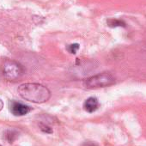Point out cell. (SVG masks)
Masks as SVG:
<instances>
[{
	"instance_id": "cell-1",
	"label": "cell",
	"mask_w": 146,
	"mask_h": 146,
	"mask_svg": "<svg viewBox=\"0 0 146 146\" xmlns=\"http://www.w3.org/2000/svg\"><path fill=\"white\" fill-rule=\"evenodd\" d=\"M18 93L23 99L34 103H44L51 97L50 90L40 84H23L19 86Z\"/></svg>"
},
{
	"instance_id": "cell-2",
	"label": "cell",
	"mask_w": 146,
	"mask_h": 146,
	"mask_svg": "<svg viewBox=\"0 0 146 146\" xmlns=\"http://www.w3.org/2000/svg\"><path fill=\"white\" fill-rule=\"evenodd\" d=\"M1 72L6 80L16 81L24 74V69L18 62L6 59L1 67Z\"/></svg>"
},
{
	"instance_id": "cell-3",
	"label": "cell",
	"mask_w": 146,
	"mask_h": 146,
	"mask_svg": "<svg viewBox=\"0 0 146 146\" xmlns=\"http://www.w3.org/2000/svg\"><path fill=\"white\" fill-rule=\"evenodd\" d=\"M115 83L114 78L110 73L103 72L84 81V86L87 89H98L110 86Z\"/></svg>"
},
{
	"instance_id": "cell-4",
	"label": "cell",
	"mask_w": 146,
	"mask_h": 146,
	"mask_svg": "<svg viewBox=\"0 0 146 146\" xmlns=\"http://www.w3.org/2000/svg\"><path fill=\"white\" fill-rule=\"evenodd\" d=\"M10 109H11V112L12 113V114H14L16 116H23L30 112L31 108L27 105H24L23 103L12 101L10 103Z\"/></svg>"
},
{
	"instance_id": "cell-5",
	"label": "cell",
	"mask_w": 146,
	"mask_h": 146,
	"mask_svg": "<svg viewBox=\"0 0 146 146\" xmlns=\"http://www.w3.org/2000/svg\"><path fill=\"white\" fill-rule=\"evenodd\" d=\"M84 110L88 113H93L96 111L99 108V102L96 97H90L88 98L84 103Z\"/></svg>"
},
{
	"instance_id": "cell-6",
	"label": "cell",
	"mask_w": 146,
	"mask_h": 146,
	"mask_svg": "<svg viewBox=\"0 0 146 146\" xmlns=\"http://www.w3.org/2000/svg\"><path fill=\"white\" fill-rule=\"evenodd\" d=\"M17 137V133L14 130H9L5 132V137L9 143H12Z\"/></svg>"
},
{
	"instance_id": "cell-7",
	"label": "cell",
	"mask_w": 146,
	"mask_h": 146,
	"mask_svg": "<svg viewBox=\"0 0 146 146\" xmlns=\"http://www.w3.org/2000/svg\"><path fill=\"white\" fill-rule=\"evenodd\" d=\"M108 23L110 27H118V26H125V23L119 20H109L108 21Z\"/></svg>"
},
{
	"instance_id": "cell-8",
	"label": "cell",
	"mask_w": 146,
	"mask_h": 146,
	"mask_svg": "<svg viewBox=\"0 0 146 146\" xmlns=\"http://www.w3.org/2000/svg\"><path fill=\"white\" fill-rule=\"evenodd\" d=\"M67 49L70 53L75 54L77 52V51L79 49V46H78V44H71L67 47Z\"/></svg>"
},
{
	"instance_id": "cell-9",
	"label": "cell",
	"mask_w": 146,
	"mask_h": 146,
	"mask_svg": "<svg viewBox=\"0 0 146 146\" xmlns=\"http://www.w3.org/2000/svg\"><path fill=\"white\" fill-rule=\"evenodd\" d=\"M83 146H96L95 143H90V142H87V143H84L83 144Z\"/></svg>"
},
{
	"instance_id": "cell-10",
	"label": "cell",
	"mask_w": 146,
	"mask_h": 146,
	"mask_svg": "<svg viewBox=\"0 0 146 146\" xmlns=\"http://www.w3.org/2000/svg\"><path fill=\"white\" fill-rule=\"evenodd\" d=\"M2 108H3V102L1 100H0V110H1Z\"/></svg>"
},
{
	"instance_id": "cell-11",
	"label": "cell",
	"mask_w": 146,
	"mask_h": 146,
	"mask_svg": "<svg viewBox=\"0 0 146 146\" xmlns=\"http://www.w3.org/2000/svg\"><path fill=\"white\" fill-rule=\"evenodd\" d=\"M0 146H1V145H0Z\"/></svg>"
}]
</instances>
